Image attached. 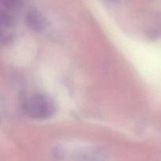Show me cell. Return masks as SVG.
Returning <instances> with one entry per match:
<instances>
[{"mask_svg": "<svg viewBox=\"0 0 161 161\" xmlns=\"http://www.w3.org/2000/svg\"><path fill=\"white\" fill-rule=\"evenodd\" d=\"M1 10L14 14L23 7V0H0Z\"/></svg>", "mask_w": 161, "mask_h": 161, "instance_id": "obj_3", "label": "cell"}, {"mask_svg": "<svg viewBox=\"0 0 161 161\" xmlns=\"http://www.w3.org/2000/svg\"><path fill=\"white\" fill-rule=\"evenodd\" d=\"M25 114L32 119H46L52 117L55 113V105L51 98L43 94L29 97L23 104Z\"/></svg>", "mask_w": 161, "mask_h": 161, "instance_id": "obj_1", "label": "cell"}, {"mask_svg": "<svg viewBox=\"0 0 161 161\" xmlns=\"http://www.w3.org/2000/svg\"><path fill=\"white\" fill-rule=\"evenodd\" d=\"M26 23L31 29L40 31L45 28L46 21L42 15L36 10H31L26 16Z\"/></svg>", "mask_w": 161, "mask_h": 161, "instance_id": "obj_2", "label": "cell"}, {"mask_svg": "<svg viewBox=\"0 0 161 161\" xmlns=\"http://www.w3.org/2000/svg\"><path fill=\"white\" fill-rule=\"evenodd\" d=\"M106 1H108V2H115V1H116V0H106Z\"/></svg>", "mask_w": 161, "mask_h": 161, "instance_id": "obj_4", "label": "cell"}]
</instances>
